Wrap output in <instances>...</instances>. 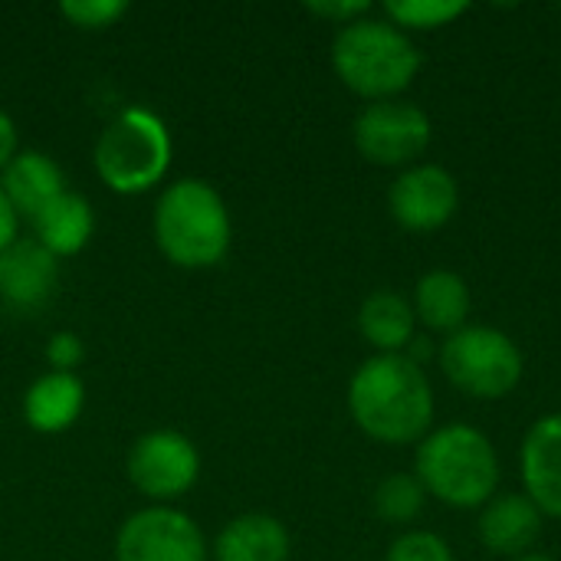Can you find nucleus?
Returning a JSON list of instances; mask_svg holds the SVG:
<instances>
[{"label": "nucleus", "instance_id": "obj_21", "mask_svg": "<svg viewBox=\"0 0 561 561\" xmlns=\"http://www.w3.org/2000/svg\"><path fill=\"white\" fill-rule=\"evenodd\" d=\"M470 10V3L460 0H391L385 3V20L408 30H440L460 20Z\"/></svg>", "mask_w": 561, "mask_h": 561}, {"label": "nucleus", "instance_id": "obj_6", "mask_svg": "<svg viewBox=\"0 0 561 561\" xmlns=\"http://www.w3.org/2000/svg\"><path fill=\"white\" fill-rule=\"evenodd\" d=\"M437 358L444 378L473 401H503L526 375L519 345L493 325H463L444 339Z\"/></svg>", "mask_w": 561, "mask_h": 561}, {"label": "nucleus", "instance_id": "obj_5", "mask_svg": "<svg viewBox=\"0 0 561 561\" xmlns=\"http://www.w3.org/2000/svg\"><path fill=\"white\" fill-rule=\"evenodd\" d=\"M171 131L145 105L122 108L99 135L92 164L115 194H145L171 168Z\"/></svg>", "mask_w": 561, "mask_h": 561}, {"label": "nucleus", "instance_id": "obj_4", "mask_svg": "<svg viewBox=\"0 0 561 561\" xmlns=\"http://www.w3.org/2000/svg\"><path fill=\"white\" fill-rule=\"evenodd\" d=\"M233 240V224L224 197L201 178L168 184L154 207V243L168 263L181 270L217 266Z\"/></svg>", "mask_w": 561, "mask_h": 561}, {"label": "nucleus", "instance_id": "obj_28", "mask_svg": "<svg viewBox=\"0 0 561 561\" xmlns=\"http://www.w3.org/2000/svg\"><path fill=\"white\" fill-rule=\"evenodd\" d=\"M513 561H552L549 556H539V552H533V556H523V559H513Z\"/></svg>", "mask_w": 561, "mask_h": 561}, {"label": "nucleus", "instance_id": "obj_19", "mask_svg": "<svg viewBox=\"0 0 561 561\" xmlns=\"http://www.w3.org/2000/svg\"><path fill=\"white\" fill-rule=\"evenodd\" d=\"M414 306L394 289H375L358 309V332L378 355H404L414 342Z\"/></svg>", "mask_w": 561, "mask_h": 561}, {"label": "nucleus", "instance_id": "obj_3", "mask_svg": "<svg viewBox=\"0 0 561 561\" xmlns=\"http://www.w3.org/2000/svg\"><path fill=\"white\" fill-rule=\"evenodd\" d=\"M417 43L385 16H362L332 39V69L345 89L368 102L398 99L421 72Z\"/></svg>", "mask_w": 561, "mask_h": 561}, {"label": "nucleus", "instance_id": "obj_26", "mask_svg": "<svg viewBox=\"0 0 561 561\" xmlns=\"http://www.w3.org/2000/svg\"><path fill=\"white\" fill-rule=\"evenodd\" d=\"M16 151H20L16 148V125L7 112H0V171L13 161Z\"/></svg>", "mask_w": 561, "mask_h": 561}, {"label": "nucleus", "instance_id": "obj_23", "mask_svg": "<svg viewBox=\"0 0 561 561\" xmlns=\"http://www.w3.org/2000/svg\"><path fill=\"white\" fill-rule=\"evenodd\" d=\"M59 13L79 30H105L128 13L125 0H62Z\"/></svg>", "mask_w": 561, "mask_h": 561}, {"label": "nucleus", "instance_id": "obj_12", "mask_svg": "<svg viewBox=\"0 0 561 561\" xmlns=\"http://www.w3.org/2000/svg\"><path fill=\"white\" fill-rule=\"evenodd\" d=\"M523 493L549 519H561V411L539 417L519 450Z\"/></svg>", "mask_w": 561, "mask_h": 561}, {"label": "nucleus", "instance_id": "obj_8", "mask_svg": "<svg viewBox=\"0 0 561 561\" xmlns=\"http://www.w3.org/2000/svg\"><path fill=\"white\" fill-rule=\"evenodd\" d=\"M115 561H207V539L187 513L148 506L122 523Z\"/></svg>", "mask_w": 561, "mask_h": 561}, {"label": "nucleus", "instance_id": "obj_27", "mask_svg": "<svg viewBox=\"0 0 561 561\" xmlns=\"http://www.w3.org/2000/svg\"><path fill=\"white\" fill-rule=\"evenodd\" d=\"M16 230H20V217H16V210L10 207L7 194L0 191V250H7V247L16 240Z\"/></svg>", "mask_w": 561, "mask_h": 561}, {"label": "nucleus", "instance_id": "obj_7", "mask_svg": "<svg viewBox=\"0 0 561 561\" xmlns=\"http://www.w3.org/2000/svg\"><path fill=\"white\" fill-rule=\"evenodd\" d=\"M352 138L358 154L378 168H411L434 141L431 115L404 99L368 102L355 125Z\"/></svg>", "mask_w": 561, "mask_h": 561}, {"label": "nucleus", "instance_id": "obj_13", "mask_svg": "<svg viewBox=\"0 0 561 561\" xmlns=\"http://www.w3.org/2000/svg\"><path fill=\"white\" fill-rule=\"evenodd\" d=\"M59 283V260L36 240H13L0 250V302L20 312H33L49 302Z\"/></svg>", "mask_w": 561, "mask_h": 561}, {"label": "nucleus", "instance_id": "obj_10", "mask_svg": "<svg viewBox=\"0 0 561 561\" xmlns=\"http://www.w3.org/2000/svg\"><path fill=\"white\" fill-rule=\"evenodd\" d=\"M388 210L408 233L444 230L460 210V184L440 164H411L394 178L388 191Z\"/></svg>", "mask_w": 561, "mask_h": 561}, {"label": "nucleus", "instance_id": "obj_2", "mask_svg": "<svg viewBox=\"0 0 561 561\" xmlns=\"http://www.w3.org/2000/svg\"><path fill=\"white\" fill-rule=\"evenodd\" d=\"M500 454L493 440L463 421L431 427L417 444L414 477L450 510H483L500 490Z\"/></svg>", "mask_w": 561, "mask_h": 561}, {"label": "nucleus", "instance_id": "obj_24", "mask_svg": "<svg viewBox=\"0 0 561 561\" xmlns=\"http://www.w3.org/2000/svg\"><path fill=\"white\" fill-rule=\"evenodd\" d=\"M306 10L316 13V16H322V20H329V23H335L342 30V26L368 16L371 13V3L368 0H312V3H306Z\"/></svg>", "mask_w": 561, "mask_h": 561}, {"label": "nucleus", "instance_id": "obj_18", "mask_svg": "<svg viewBox=\"0 0 561 561\" xmlns=\"http://www.w3.org/2000/svg\"><path fill=\"white\" fill-rule=\"evenodd\" d=\"M414 316L424 329L454 335L470 316V286L454 270H431L414 286Z\"/></svg>", "mask_w": 561, "mask_h": 561}, {"label": "nucleus", "instance_id": "obj_15", "mask_svg": "<svg viewBox=\"0 0 561 561\" xmlns=\"http://www.w3.org/2000/svg\"><path fill=\"white\" fill-rule=\"evenodd\" d=\"M30 227H33V240L53 253L56 260L59 256H72L79 253L89 240H92V230H95V214H92V204L76 194V191H62L59 197H53L39 214L30 217Z\"/></svg>", "mask_w": 561, "mask_h": 561}, {"label": "nucleus", "instance_id": "obj_20", "mask_svg": "<svg viewBox=\"0 0 561 561\" xmlns=\"http://www.w3.org/2000/svg\"><path fill=\"white\" fill-rule=\"evenodd\" d=\"M427 506V490L414 473H391L375 490V513L391 526L414 523Z\"/></svg>", "mask_w": 561, "mask_h": 561}, {"label": "nucleus", "instance_id": "obj_14", "mask_svg": "<svg viewBox=\"0 0 561 561\" xmlns=\"http://www.w3.org/2000/svg\"><path fill=\"white\" fill-rule=\"evenodd\" d=\"M0 191L7 194L16 217L30 220L53 197L66 191V178H62V168L46 151L26 148V151H16L13 161L0 171Z\"/></svg>", "mask_w": 561, "mask_h": 561}, {"label": "nucleus", "instance_id": "obj_16", "mask_svg": "<svg viewBox=\"0 0 561 561\" xmlns=\"http://www.w3.org/2000/svg\"><path fill=\"white\" fill-rule=\"evenodd\" d=\"M289 549V529L276 516L247 513L220 529L214 542V561H286Z\"/></svg>", "mask_w": 561, "mask_h": 561}, {"label": "nucleus", "instance_id": "obj_9", "mask_svg": "<svg viewBox=\"0 0 561 561\" xmlns=\"http://www.w3.org/2000/svg\"><path fill=\"white\" fill-rule=\"evenodd\" d=\"M128 480L148 500L184 496L201 477L197 447L178 431H151L128 450Z\"/></svg>", "mask_w": 561, "mask_h": 561}, {"label": "nucleus", "instance_id": "obj_22", "mask_svg": "<svg viewBox=\"0 0 561 561\" xmlns=\"http://www.w3.org/2000/svg\"><path fill=\"white\" fill-rule=\"evenodd\" d=\"M385 561H454V552L440 536L424 529H408L388 546Z\"/></svg>", "mask_w": 561, "mask_h": 561}, {"label": "nucleus", "instance_id": "obj_17", "mask_svg": "<svg viewBox=\"0 0 561 561\" xmlns=\"http://www.w3.org/2000/svg\"><path fill=\"white\" fill-rule=\"evenodd\" d=\"M82 404L85 388L72 371H46L30 385L23 398V417L36 434H62L79 421Z\"/></svg>", "mask_w": 561, "mask_h": 561}, {"label": "nucleus", "instance_id": "obj_1", "mask_svg": "<svg viewBox=\"0 0 561 561\" xmlns=\"http://www.w3.org/2000/svg\"><path fill=\"white\" fill-rule=\"evenodd\" d=\"M434 411L431 378L408 355H371L348 381V414L378 444H421L431 434Z\"/></svg>", "mask_w": 561, "mask_h": 561}, {"label": "nucleus", "instance_id": "obj_11", "mask_svg": "<svg viewBox=\"0 0 561 561\" xmlns=\"http://www.w3.org/2000/svg\"><path fill=\"white\" fill-rule=\"evenodd\" d=\"M546 516L526 493H496L477 519V536L486 552L500 559H523L533 556L536 542L542 539Z\"/></svg>", "mask_w": 561, "mask_h": 561}, {"label": "nucleus", "instance_id": "obj_25", "mask_svg": "<svg viewBox=\"0 0 561 561\" xmlns=\"http://www.w3.org/2000/svg\"><path fill=\"white\" fill-rule=\"evenodd\" d=\"M82 355H85V348H82L79 335H72V332H56L46 342V362L53 365V371H72L82 362Z\"/></svg>", "mask_w": 561, "mask_h": 561}]
</instances>
